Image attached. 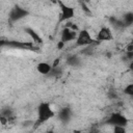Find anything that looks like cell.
<instances>
[{
	"label": "cell",
	"instance_id": "cell-6",
	"mask_svg": "<svg viewBox=\"0 0 133 133\" xmlns=\"http://www.w3.org/2000/svg\"><path fill=\"white\" fill-rule=\"evenodd\" d=\"M57 5L59 6L60 9V18H59V23L61 22H68L72 20L75 17V9L62 2V0H57Z\"/></svg>",
	"mask_w": 133,
	"mask_h": 133
},
{
	"label": "cell",
	"instance_id": "cell-8",
	"mask_svg": "<svg viewBox=\"0 0 133 133\" xmlns=\"http://www.w3.org/2000/svg\"><path fill=\"white\" fill-rule=\"evenodd\" d=\"M77 35H78V32L77 30H74L70 27H65L61 30V34H60V41L64 44L69 43V42H72V41H76L77 38Z\"/></svg>",
	"mask_w": 133,
	"mask_h": 133
},
{
	"label": "cell",
	"instance_id": "cell-2",
	"mask_svg": "<svg viewBox=\"0 0 133 133\" xmlns=\"http://www.w3.org/2000/svg\"><path fill=\"white\" fill-rule=\"evenodd\" d=\"M2 47L7 46L9 48L14 49H20V50H28V51H34L39 52V47L35 45L32 41L31 42H20V41H2L1 42Z\"/></svg>",
	"mask_w": 133,
	"mask_h": 133
},
{
	"label": "cell",
	"instance_id": "cell-14",
	"mask_svg": "<svg viewBox=\"0 0 133 133\" xmlns=\"http://www.w3.org/2000/svg\"><path fill=\"white\" fill-rule=\"evenodd\" d=\"M122 20H123V22H124V24H125L126 27L133 25V11H128V12H126V14L123 16Z\"/></svg>",
	"mask_w": 133,
	"mask_h": 133
},
{
	"label": "cell",
	"instance_id": "cell-22",
	"mask_svg": "<svg viewBox=\"0 0 133 133\" xmlns=\"http://www.w3.org/2000/svg\"><path fill=\"white\" fill-rule=\"evenodd\" d=\"M132 43H133V30H132Z\"/></svg>",
	"mask_w": 133,
	"mask_h": 133
},
{
	"label": "cell",
	"instance_id": "cell-5",
	"mask_svg": "<svg viewBox=\"0 0 133 133\" xmlns=\"http://www.w3.org/2000/svg\"><path fill=\"white\" fill-rule=\"evenodd\" d=\"M28 16H29V11H28L26 8H24V7H22V6L18 5V4H16V5H14V6L11 7V9L9 10V14H8V21L11 22V23L18 22V21H20V20H22V19H25V18L28 17Z\"/></svg>",
	"mask_w": 133,
	"mask_h": 133
},
{
	"label": "cell",
	"instance_id": "cell-1",
	"mask_svg": "<svg viewBox=\"0 0 133 133\" xmlns=\"http://www.w3.org/2000/svg\"><path fill=\"white\" fill-rule=\"evenodd\" d=\"M55 116V112L52 109L49 102H42L37 106V117L34 122V128H37L45 123H47L49 119Z\"/></svg>",
	"mask_w": 133,
	"mask_h": 133
},
{
	"label": "cell",
	"instance_id": "cell-7",
	"mask_svg": "<svg viewBox=\"0 0 133 133\" xmlns=\"http://www.w3.org/2000/svg\"><path fill=\"white\" fill-rule=\"evenodd\" d=\"M113 38V32L109 26H102L96 35V39L99 42H110Z\"/></svg>",
	"mask_w": 133,
	"mask_h": 133
},
{
	"label": "cell",
	"instance_id": "cell-4",
	"mask_svg": "<svg viewBox=\"0 0 133 133\" xmlns=\"http://www.w3.org/2000/svg\"><path fill=\"white\" fill-rule=\"evenodd\" d=\"M106 124L109 126H123V127H127L129 124V119L128 117L123 114L122 112L115 111L112 112L111 114H109V116L106 119Z\"/></svg>",
	"mask_w": 133,
	"mask_h": 133
},
{
	"label": "cell",
	"instance_id": "cell-9",
	"mask_svg": "<svg viewBox=\"0 0 133 133\" xmlns=\"http://www.w3.org/2000/svg\"><path fill=\"white\" fill-rule=\"evenodd\" d=\"M24 31H25V33L30 37V39L35 44V45H43V43H44V41H43V37L33 29V28H31V27H25L24 28Z\"/></svg>",
	"mask_w": 133,
	"mask_h": 133
},
{
	"label": "cell",
	"instance_id": "cell-13",
	"mask_svg": "<svg viewBox=\"0 0 133 133\" xmlns=\"http://www.w3.org/2000/svg\"><path fill=\"white\" fill-rule=\"evenodd\" d=\"M109 23L115 29H124L126 27L125 24H124V22H123V20L122 19H117L115 17H110L109 18Z\"/></svg>",
	"mask_w": 133,
	"mask_h": 133
},
{
	"label": "cell",
	"instance_id": "cell-11",
	"mask_svg": "<svg viewBox=\"0 0 133 133\" xmlns=\"http://www.w3.org/2000/svg\"><path fill=\"white\" fill-rule=\"evenodd\" d=\"M53 66L51 63L49 62H46V61H41L36 64V71L42 74V75H45V76H48L50 74V72L52 71Z\"/></svg>",
	"mask_w": 133,
	"mask_h": 133
},
{
	"label": "cell",
	"instance_id": "cell-10",
	"mask_svg": "<svg viewBox=\"0 0 133 133\" xmlns=\"http://www.w3.org/2000/svg\"><path fill=\"white\" fill-rule=\"evenodd\" d=\"M72 117V111L70 107H63L58 112V118L62 124H68Z\"/></svg>",
	"mask_w": 133,
	"mask_h": 133
},
{
	"label": "cell",
	"instance_id": "cell-20",
	"mask_svg": "<svg viewBox=\"0 0 133 133\" xmlns=\"http://www.w3.org/2000/svg\"><path fill=\"white\" fill-rule=\"evenodd\" d=\"M130 69H131V70H133V60H132V61H130Z\"/></svg>",
	"mask_w": 133,
	"mask_h": 133
},
{
	"label": "cell",
	"instance_id": "cell-12",
	"mask_svg": "<svg viewBox=\"0 0 133 133\" xmlns=\"http://www.w3.org/2000/svg\"><path fill=\"white\" fill-rule=\"evenodd\" d=\"M0 115L2 116H5L7 119H8V124L9 123H12L15 121V114H14V110L10 108V107H5V108H2L1 109V112H0Z\"/></svg>",
	"mask_w": 133,
	"mask_h": 133
},
{
	"label": "cell",
	"instance_id": "cell-3",
	"mask_svg": "<svg viewBox=\"0 0 133 133\" xmlns=\"http://www.w3.org/2000/svg\"><path fill=\"white\" fill-rule=\"evenodd\" d=\"M76 46L77 47H86V46H91V45H99L101 42L97 41L96 37L94 38L89 31L87 29H81L78 32L77 38H76Z\"/></svg>",
	"mask_w": 133,
	"mask_h": 133
},
{
	"label": "cell",
	"instance_id": "cell-15",
	"mask_svg": "<svg viewBox=\"0 0 133 133\" xmlns=\"http://www.w3.org/2000/svg\"><path fill=\"white\" fill-rule=\"evenodd\" d=\"M80 62H81V60L78 55H71L66 59V63L71 66H78L80 64Z\"/></svg>",
	"mask_w": 133,
	"mask_h": 133
},
{
	"label": "cell",
	"instance_id": "cell-19",
	"mask_svg": "<svg viewBox=\"0 0 133 133\" xmlns=\"http://www.w3.org/2000/svg\"><path fill=\"white\" fill-rule=\"evenodd\" d=\"M63 46H64V43H62V42L60 41V42L58 43V45H57V48H58V49H61Z\"/></svg>",
	"mask_w": 133,
	"mask_h": 133
},
{
	"label": "cell",
	"instance_id": "cell-16",
	"mask_svg": "<svg viewBox=\"0 0 133 133\" xmlns=\"http://www.w3.org/2000/svg\"><path fill=\"white\" fill-rule=\"evenodd\" d=\"M123 91H124V94L127 95L128 97L133 98V83H128V84L124 87Z\"/></svg>",
	"mask_w": 133,
	"mask_h": 133
},
{
	"label": "cell",
	"instance_id": "cell-18",
	"mask_svg": "<svg viewBox=\"0 0 133 133\" xmlns=\"http://www.w3.org/2000/svg\"><path fill=\"white\" fill-rule=\"evenodd\" d=\"M113 132L114 133H124V132H126V127H123V126H113Z\"/></svg>",
	"mask_w": 133,
	"mask_h": 133
},
{
	"label": "cell",
	"instance_id": "cell-21",
	"mask_svg": "<svg viewBox=\"0 0 133 133\" xmlns=\"http://www.w3.org/2000/svg\"><path fill=\"white\" fill-rule=\"evenodd\" d=\"M81 1H84V2H86V3H89L91 0H81Z\"/></svg>",
	"mask_w": 133,
	"mask_h": 133
},
{
	"label": "cell",
	"instance_id": "cell-17",
	"mask_svg": "<svg viewBox=\"0 0 133 133\" xmlns=\"http://www.w3.org/2000/svg\"><path fill=\"white\" fill-rule=\"evenodd\" d=\"M79 3H80V6H81V8H82V10L85 12V14H87V15H91V9L88 7V3H86V2H84V1H81V0H79Z\"/></svg>",
	"mask_w": 133,
	"mask_h": 133
}]
</instances>
